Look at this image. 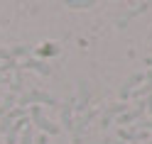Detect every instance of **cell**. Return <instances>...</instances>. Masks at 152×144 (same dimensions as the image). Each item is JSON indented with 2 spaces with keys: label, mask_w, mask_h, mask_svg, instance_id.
Listing matches in <instances>:
<instances>
[{
  "label": "cell",
  "mask_w": 152,
  "mask_h": 144,
  "mask_svg": "<svg viewBox=\"0 0 152 144\" xmlns=\"http://www.w3.org/2000/svg\"><path fill=\"white\" fill-rule=\"evenodd\" d=\"M32 103H44V105H54V98L49 93H42V90H30V93H25L17 98V108H22L25 110V105H32Z\"/></svg>",
  "instance_id": "2"
},
{
  "label": "cell",
  "mask_w": 152,
  "mask_h": 144,
  "mask_svg": "<svg viewBox=\"0 0 152 144\" xmlns=\"http://www.w3.org/2000/svg\"><path fill=\"white\" fill-rule=\"evenodd\" d=\"M145 110H147V108H145V103L140 100V103H137V108H132V110H125V112H123L120 117H118V122H115V124H120V130H123V127H125V124L140 122V115L145 112Z\"/></svg>",
  "instance_id": "4"
},
{
  "label": "cell",
  "mask_w": 152,
  "mask_h": 144,
  "mask_svg": "<svg viewBox=\"0 0 152 144\" xmlns=\"http://www.w3.org/2000/svg\"><path fill=\"white\" fill-rule=\"evenodd\" d=\"M7 83H10V81H7V76H5V73H0V85H7Z\"/></svg>",
  "instance_id": "18"
},
{
  "label": "cell",
  "mask_w": 152,
  "mask_h": 144,
  "mask_svg": "<svg viewBox=\"0 0 152 144\" xmlns=\"http://www.w3.org/2000/svg\"><path fill=\"white\" fill-rule=\"evenodd\" d=\"M66 5L74 7V10H86V7H91L93 3H91V0H86V3H74V0H71V3H66Z\"/></svg>",
  "instance_id": "14"
},
{
  "label": "cell",
  "mask_w": 152,
  "mask_h": 144,
  "mask_svg": "<svg viewBox=\"0 0 152 144\" xmlns=\"http://www.w3.org/2000/svg\"><path fill=\"white\" fill-rule=\"evenodd\" d=\"M0 61H12V56H10V49H5V46H3V49H0Z\"/></svg>",
  "instance_id": "15"
},
{
  "label": "cell",
  "mask_w": 152,
  "mask_h": 144,
  "mask_svg": "<svg viewBox=\"0 0 152 144\" xmlns=\"http://www.w3.org/2000/svg\"><path fill=\"white\" fill-rule=\"evenodd\" d=\"M20 117H27V112H25L22 108H15V110H10V112H7L5 117H3V122H0V132H7V130L12 127V122H17Z\"/></svg>",
  "instance_id": "9"
},
{
  "label": "cell",
  "mask_w": 152,
  "mask_h": 144,
  "mask_svg": "<svg viewBox=\"0 0 152 144\" xmlns=\"http://www.w3.org/2000/svg\"><path fill=\"white\" fill-rule=\"evenodd\" d=\"M140 83H145V73H142V71H137V73H132L130 78H128L125 83L120 85V100H128L130 95L135 93V88H137Z\"/></svg>",
  "instance_id": "3"
},
{
  "label": "cell",
  "mask_w": 152,
  "mask_h": 144,
  "mask_svg": "<svg viewBox=\"0 0 152 144\" xmlns=\"http://www.w3.org/2000/svg\"><path fill=\"white\" fill-rule=\"evenodd\" d=\"M96 115H98V110H86L83 115H79V120L74 122V137H76V139H79V134L86 130V124H88L93 117H96Z\"/></svg>",
  "instance_id": "8"
},
{
  "label": "cell",
  "mask_w": 152,
  "mask_h": 144,
  "mask_svg": "<svg viewBox=\"0 0 152 144\" xmlns=\"http://www.w3.org/2000/svg\"><path fill=\"white\" fill-rule=\"evenodd\" d=\"M137 144H152V139H147V142H137Z\"/></svg>",
  "instance_id": "19"
},
{
  "label": "cell",
  "mask_w": 152,
  "mask_h": 144,
  "mask_svg": "<svg viewBox=\"0 0 152 144\" xmlns=\"http://www.w3.org/2000/svg\"><path fill=\"white\" fill-rule=\"evenodd\" d=\"M27 127V120L25 117H20L17 122H12V127L5 132V139H7V144H17V139H20V134H22V130Z\"/></svg>",
  "instance_id": "7"
},
{
  "label": "cell",
  "mask_w": 152,
  "mask_h": 144,
  "mask_svg": "<svg viewBox=\"0 0 152 144\" xmlns=\"http://www.w3.org/2000/svg\"><path fill=\"white\" fill-rule=\"evenodd\" d=\"M61 127L66 132H74V112H71V103L61 105Z\"/></svg>",
  "instance_id": "12"
},
{
  "label": "cell",
  "mask_w": 152,
  "mask_h": 144,
  "mask_svg": "<svg viewBox=\"0 0 152 144\" xmlns=\"http://www.w3.org/2000/svg\"><path fill=\"white\" fill-rule=\"evenodd\" d=\"M20 69H30V71L42 73V76H49V73H52V69H49L44 61H39V59H25V61L20 64Z\"/></svg>",
  "instance_id": "6"
},
{
  "label": "cell",
  "mask_w": 152,
  "mask_h": 144,
  "mask_svg": "<svg viewBox=\"0 0 152 144\" xmlns=\"http://www.w3.org/2000/svg\"><path fill=\"white\" fill-rule=\"evenodd\" d=\"M145 108H147V110H150V115H152V95H150V98L145 100Z\"/></svg>",
  "instance_id": "17"
},
{
  "label": "cell",
  "mask_w": 152,
  "mask_h": 144,
  "mask_svg": "<svg viewBox=\"0 0 152 144\" xmlns=\"http://www.w3.org/2000/svg\"><path fill=\"white\" fill-rule=\"evenodd\" d=\"M123 112H125V105H123V103H115V105H110V108H106V110L101 112V127H108L110 120L115 117V115L120 117Z\"/></svg>",
  "instance_id": "5"
},
{
  "label": "cell",
  "mask_w": 152,
  "mask_h": 144,
  "mask_svg": "<svg viewBox=\"0 0 152 144\" xmlns=\"http://www.w3.org/2000/svg\"><path fill=\"white\" fill-rule=\"evenodd\" d=\"M145 64H147V66H152V59H145Z\"/></svg>",
  "instance_id": "20"
},
{
  "label": "cell",
  "mask_w": 152,
  "mask_h": 144,
  "mask_svg": "<svg viewBox=\"0 0 152 144\" xmlns=\"http://www.w3.org/2000/svg\"><path fill=\"white\" fill-rule=\"evenodd\" d=\"M20 144H34V134H32V127H30V124L22 130V134H20Z\"/></svg>",
  "instance_id": "13"
},
{
  "label": "cell",
  "mask_w": 152,
  "mask_h": 144,
  "mask_svg": "<svg viewBox=\"0 0 152 144\" xmlns=\"http://www.w3.org/2000/svg\"><path fill=\"white\" fill-rule=\"evenodd\" d=\"M59 49H56V44H44V49L39 51V54H56Z\"/></svg>",
  "instance_id": "16"
},
{
  "label": "cell",
  "mask_w": 152,
  "mask_h": 144,
  "mask_svg": "<svg viewBox=\"0 0 152 144\" xmlns=\"http://www.w3.org/2000/svg\"><path fill=\"white\" fill-rule=\"evenodd\" d=\"M152 95V71L145 73V85H140V88L132 93V98L135 100H142V98H150Z\"/></svg>",
  "instance_id": "10"
},
{
  "label": "cell",
  "mask_w": 152,
  "mask_h": 144,
  "mask_svg": "<svg viewBox=\"0 0 152 144\" xmlns=\"http://www.w3.org/2000/svg\"><path fill=\"white\" fill-rule=\"evenodd\" d=\"M30 117H32V122L37 124V127H39L42 132H47V134H59V132H61V127H59V124L49 122V120H47L44 115H42V108H39V105H32Z\"/></svg>",
  "instance_id": "1"
},
{
  "label": "cell",
  "mask_w": 152,
  "mask_h": 144,
  "mask_svg": "<svg viewBox=\"0 0 152 144\" xmlns=\"http://www.w3.org/2000/svg\"><path fill=\"white\" fill-rule=\"evenodd\" d=\"M120 144H123V142H120Z\"/></svg>",
  "instance_id": "21"
},
{
  "label": "cell",
  "mask_w": 152,
  "mask_h": 144,
  "mask_svg": "<svg viewBox=\"0 0 152 144\" xmlns=\"http://www.w3.org/2000/svg\"><path fill=\"white\" fill-rule=\"evenodd\" d=\"M88 98H91L88 83H81V88H79V105H76V110H79V115H83V112L88 110Z\"/></svg>",
  "instance_id": "11"
}]
</instances>
